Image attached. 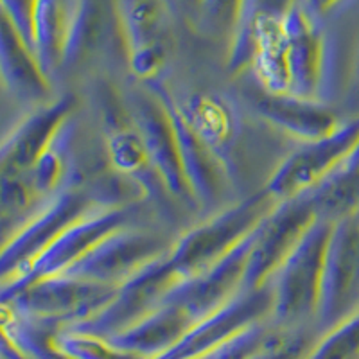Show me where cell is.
<instances>
[{
	"mask_svg": "<svg viewBox=\"0 0 359 359\" xmlns=\"http://www.w3.org/2000/svg\"><path fill=\"white\" fill-rule=\"evenodd\" d=\"M332 176H338V178H354V176H359V140L351 151V155L347 156V160L343 162L341 168Z\"/></svg>",
	"mask_w": 359,
	"mask_h": 359,
	"instance_id": "d6a6232c",
	"label": "cell"
},
{
	"mask_svg": "<svg viewBox=\"0 0 359 359\" xmlns=\"http://www.w3.org/2000/svg\"><path fill=\"white\" fill-rule=\"evenodd\" d=\"M53 341L60 351L72 359H146L135 352L118 348L108 338L70 327L57 329Z\"/></svg>",
	"mask_w": 359,
	"mask_h": 359,
	"instance_id": "484cf974",
	"label": "cell"
},
{
	"mask_svg": "<svg viewBox=\"0 0 359 359\" xmlns=\"http://www.w3.org/2000/svg\"><path fill=\"white\" fill-rule=\"evenodd\" d=\"M171 246L172 243L160 233L133 224L108 236L62 275L118 287L163 257Z\"/></svg>",
	"mask_w": 359,
	"mask_h": 359,
	"instance_id": "9c48e42d",
	"label": "cell"
},
{
	"mask_svg": "<svg viewBox=\"0 0 359 359\" xmlns=\"http://www.w3.org/2000/svg\"><path fill=\"white\" fill-rule=\"evenodd\" d=\"M114 38L123 41L118 0H76L63 56V70L76 69L88 62V57L104 49V45Z\"/></svg>",
	"mask_w": 359,
	"mask_h": 359,
	"instance_id": "d6986e66",
	"label": "cell"
},
{
	"mask_svg": "<svg viewBox=\"0 0 359 359\" xmlns=\"http://www.w3.org/2000/svg\"><path fill=\"white\" fill-rule=\"evenodd\" d=\"M318 217L311 192L277 203L255 230L243 291L257 290L271 282L278 268L286 262Z\"/></svg>",
	"mask_w": 359,
	"mask_h": 359,
	"instance_id": "52a82bcc",
	"label": "cell"
},
{
	"mask_svg": "<svg viewBox=\"0 0 359 359\" xmlns=\"http://www.w3.org/2000/svg\"><path fill=\"white\" fill-rule=\"evenodd\" d=\"M343 0H306V4L304 8L320 20L322 17L329 15L331 11H334L339 4H341Z\"/></svg>",
	"mask_w": 359,
	"mask_h": 359,
	"instance_id": "836d02e7",
	"label": "cell"
},
{
	"mask_svg": "<svg viewBox=\"0 0 359 359\" xmlns=\"http://www.w3.org/2000/svg\"><path fill=\"white\" fill-rule=\"evenodd\" d=\"M275 207L277 201L261 189L184 233L165 255L178 284L216 264L257 229Z\"/></svg>",
	"mask_w": 359,
	"mask_h": 359,
	"instance_id": "6da1fadb",
	"label": "cell"
},
{
	"mask_svg": "<svg viewBox=\"0 0 359 359\" xmlns=\"http://www.w3.org/2000/svg\"><path fill=\"white\" fill-rule=\"evenodd\" d=\"M284 74L287 95L329 104L332 50L320 20L294 4L284 17Z\"/></svg>",
	"mask_w": 359,
	"mask_h": 359,
	"instance_id": "277c9868",
	"label": "cell"
},
{
	"mask_svg": "<svg viewBox=\"0 0 359 359\" xmlns=\"http://www.w3.org/2000/svg\"><path fill=\"white\" fill-rule=\"evenodd\" d=\"M271 331L273 329L266 327L264 323H257V325L250 327L248 331L241 332L221 347L214 348V351L207 352L196 359H250L264 345Z\"/></svg>",
	"mask_w": 359,
	"mask_h": 359,
	"instance_id": "f546056e",
	"label": "cell"
},
{
	"mask_svg": "<svg viewBox=\"0 0 359 359\" xmlns=\"http://www.w3.org/2000/svg\"><path fill=\"white\" fill-rule=\"evenodd\" d=\"M176 104L192 131L212 147L229 169L230 178H233L232 151L241 133L236 108L226 99L214 94L191 95L182 102L176 101Z\"/></svg>",
	"mask_w": 359,
	"mask_h": 359,
	"instance_id": "44dd1931",
	"label": "cell"
},
{
	"mask_svg": "<svg viewBox=\"0 0 359 359\" xmlns=\"http://www.w3.org/2000/svg\"><path fill=\"white\" fill-rule=\"evenodd\" d=\"M165 255L124 282L114 300L101 313L95 314L94 318L72 325L70 329L110 338L126 331L128 327L135 325L155 311L165 294L178 284V278L172 273Z\"/></svg>",
	"mask_w": 359,
	"mask_h": 359,
	"instance_id": "4fadbf2b",
	"label": "cell"
},
{
	"mask_svg": "<svg viewBox=\"0 0 359 359\" xmlns=\"http://www.w3.org/2000/svg\"><path fill=\"white\" fill-rule=\"evenodd\" d=\"M76 104L74 95L41 104L0 144V198L27 182L29 172L72 118Z\"/></svg>",
	"mask_w": 359,
	"mask_h": 359,
	"instance_id": "30bf717a",
	"label": "cell"
},
{
	"mask_svg": "<svg viewBox=\"0 0 359 359\" xmlns=\"http://www.w3.org/2000/svg\"><path fill=\"white\" fill-rule=\"evenodd\" d=\"M253 111L277 131L302 144L322 140L343 126L334 108L325 102L306 101L287 94H269L259 88L250 95Z\"/></svg>",
	"mask_w": 359,
	"mask_h": 359,
	"instance_id": "ac0fdd59",
	"label": "cell"
},
{
	"mask_svg": "<svg viewBox=\"0 0 359 359\" xmlns=\"http://www.w3.org/2000/svg\"><path fill=\"white\" fill-rule=\"evenodd\" d=\"M314 341L300 327L273 329L266 343L250 359H304Z\"/></svg>",
	"mask_w": 359,
	"mask_h": 359,
	"instance_id": "83f0119b",
	"label": "cell"
},
{
	"mask_svg": "<svg viewBox=\"0 0 359 359\" xmlns=\"http://www.w3.org/2000/svg\"><path fill=\"white\" fill-rule=\"evenodd\" d=\"M162 0H118V20L131 72L144 83L158 79L168 63L171 38Z\"/></svg>",
	"mask_w": 359,
	"mask_h": 359,
	"instance_id": "9a60e30c",
	"label": "cell"
},
{
	"mask_svg": "<svg viewBox=\"0 0 359 359\" xmlns=\"http://www.w3.org/2000/svg\"><path fill=\"white\" fill-rule=\"evenodd\" d=\"M140 203L130 207L102 208L83 217L65 230L56 241L29 266V269L11 284L0 286V304H6L25 286L41 278L56 277L83 259L92 248L118 230L139 224Z\"/></svg>",
	"mask_w": 359,
	"mask_h": 359,
	"instance_id": "8992f818",
	"label": "cell"
},
{
	"mask_svg": "<svg viewBox=\"0 0 359 359\" xmlns=\"http://www.w3.org/2000/svg\"><path fill=\"white\" fill-rule=\"evenodd\" d=\"M56 331L57 327L24 318L13 309L6 323L9 343L25 359H72L54 345L53 336Z\"/></svg>",
	"mask_w": 359,
	"mask_h": 359,
	"instance_id": "cb8c5ba5",
	"label": "cell"
},
{
	"mask_svg": "<svg viewBox=\"0 0 359 359\" xmlns=\"http://www.w3.org/2000/svg\"><path fill=\"white\" fill-rule=\"evenodd\" d=\"M0 81L15 97L27 102H43L50 81L41 72L33 49L17 25L0 8Z\"/></svg>",
	"mask_w": 359,
	"mask_h": 359,
	"instance_id": "ffe728a7",
	"label": "cell"
},
{
	"mask_svg": "<svg viewBox=\"0 0 359 359\" xmlns=\"http://www.w3.org/2000/svg\"><path fill=\"white\" fill-rule=\"evenodd\" d=\"M273 313V287L271 282L252 291H241L226 306L196 322L187 334L155 359H196L221 347L250 327L264 323Z\"/></svg>",
	"mask_w": 359,
	"mask_h": 359,
	"instance_id": "7c38bea8",
	"label": "cell"
},
{
	"mask_svg": "<svg viewBox=\"0 0 359 359\" xmlns=\"http://www.w3.org/2000/svg\"><path fill=\"white\" fill-rule=\"evenodd\" d=\"M304 359H359V309L327 329Z\"/></svg>",
	"mask_w": 359,
	"mask_h": 359,
	"instance_id": "4316f807",
	"label": "cell"
},
{
	"mask_svg": "<svg viewBox=\"0 0 359 359\" xmlns=\"http://www.w3.org/2000/svg\"><path fill=\"white\" fill-rule=\"evenodd\" d=\"M99 210L83 175L41 203L0 250V286L20 278L69 226Z\"/></svg>",
	"mask_w": 359,
	"mask_h": 359,
	"instance_id": "7a4b0ae2",
	"label": "cell"
},
{
	"mask_svg": "<svg viewBox=\"0 0 359 359\" xmlns=\"http://www.w3.org/2000/svg\"><path fill=\"white\" fill-rule=\"evenodd\" d=\"M334 221L318 217L271 278L273 316L282 329L316 318L322 298L325 253Z\"/></svg>",
	"mask_w": 359,
	"mask_h": 359,
	"instance_id": "3957f363",
	"label": "cell"
},
{
	"mask_svg": "<svg viewBox=\"0 0 359 359\" xmlns=\"http://www.w3.org/2000/svg\"><path fill=\"white\" fill-rule=\"evenodd\" d=\"M243 0H203L198 31L210 36H232Z\"/></svg>",
	"mask_w": 359,
	"mask_h": 359,
	"instance_id": "f1b7e54d",
	"label": "cell"
},
{
	"mask_svg": "<svg viewBox=\"0 0 359 359\" xmlns=\"http://www.w3.org/2000/svg\"><path fill=\"white\" fill-rule=\"evenodd\" d=\"M359 300V210L338 217L325 253L322 298L316 320L331 329Z\"/></svg>",
	"mask_w": 359,
	"mask_h": 359,
	"instance_id": "8fae6325",
	"label": "cell"
},
{
	"mask_svg": "<svg viewBox=\"0 0 359 359\" xmlns=\"http://www.w3.org/2000/svg\"><path fill=\"white\" fill-rule=\"evenodd\" d=\"M0 8L4 9L6 15L17 25L24 40L33 49V11L34 0H0Z\"/></svg>",
	"mask_w": 359,
	"mask_h": 359,
	"instance_id": "4dcf8cb0",
	"label": "cell"
},
{
	"mask_svg": "<svg viewBox=\"0 0 359 359\" xmlns=\"http://www.w3.org/2000/svg\"><path fill=\"white\" fill-rule=\"evenodd\" d=\"M172 18L198 31L201 22V6L203 0H162Z\"/></svg>",
	"mask_w": 359,
	"mask_h": 359,
	"instance_id": "1f68e13d",
	"label": "cell"
},
{
	"mask_svg": "<svg viewBox=\"0 0 359 359\" xmlns=\"http://www.w3.org/2000/svg\"><path fill=\"white\" fill-rule=\"evenodd\" d=\"M255 230L248 233L239 245L233 246L216 264L205 269L203 273L176 284L162 302L184 307L194 322H200L205 316L226 306L243 291L246 264L255 241Z\"/></svg>",
	"mask_w": 359,
	"mask_h": 359,
	"instance_id": "e0dca14e",
	"label": "cell"
},
{
	"mask_svg": "<svg viewBox=\"0 0 359 359\" xmlns=\"http://www.w3.org/2000/svg\"><path fill=\"white\" fill-rule=\"evenodd\" d=\"M352 99H354L355 102H359V54L358 60H355L354 76H352Z\"/></svg>",
	"mask_w": 359,
	"mask_h": 359,
	"instance_id": "e575fe53",
	"label": "cell"
},
{
	"mask_svg": "<svg viewBox=\"0 0 359 359\" xmlns=\"http://www.w3.org/2000/svg\"><path fill=\"white\" fill-rule=\"evenodd\" d=\"M118 287L56 275L29 284L6 304L24 318L63 329L94 318L114 300Z\"/></svg>",
	"mask_w": 359,
	"mask_h": 359,
	"instance_id": "5b68a950",
	"label": "cell"
},
{
	"mask_svg": "<svg viewBox=\"0 0 359 359\" xmlns=\"http://www.w3.org/2000/svg\"><path fill=\"white\" fill-rule=\"evenodd\" d=\"M107 158L114 171L140 182L156 172L147 155L146 144L135 124L107 133ZM158 175V172H156Z\"/></svg>",
	"mask_w": 359,
	"mask_h": 359,
	"instance_id": "d4e9b609",
	"label": "cell"
},
{
	"mask_svg": "<svg viewBox=\"0 0 359 359\" xmlns=\"http://www.w3.org/2000/svg\"><path fill=\"white\" fill-rule=\"evenodd\" d=\"M74 2L76 0H34L33 53L47 79L63 70Z\"/></svg>",
	"mask_w": 359,
	"mask_h": 359,
	"instance_id": "603a6c76",
	"label": "cell"
},
{
	"mask_svg": "<svg viewBox=\"0 0 359 359\" xmlns=\"http://www.w3.org/2000/svg\"><path fill=\"white\" fill-rule=\"evenodd\" d=\"M358 140L359 117H355L325 139L302 144L275 169L264 191L277 203L313 192L341 168Z\"/></svg>",
	"mask_w": 359,
	"mask_h": 359,
	"instance_id": "ba28073f",
	"label": "cell"
},
{
	"mask_svg": "<svg viewBox=\"0 0 359 359\" xmlns=\"http://www.w3.org/2000/svg\"><path fill=\"white\" fill-rule=\"evenodd\" d=\"M144 85L163 102V107L168 108L169 115H171L176 140H178L180 160H182V168H184V175L192 192V198L196 205H201V207H214L223 200L226 185L232 180L229 169L223 160L214 153L212 147H208V144H205L192 131L176 104V97L163 86L160 79L144 83Z\"/></svg>",
	"mask_w": 359,
	"mask_h": 359,
	"instance_id": "2e32d148",
	"label": "cell"
},
{
	"mask_svg": "<svg viewBox=\"0 0 359 359\" xmlns=\"http://www.w3.org/2000/svg\"><path fill=\"white\" fill-rule=\"evenodd\" d=\"M194 323V318L184 307L162 302L140 322L108 339L118 348L135 352L146 359H155L175 347Z\"/></svg>",
	"mask_w": 359,
	"mask_h": 359,
	"instance_id": "7402d4cb",
	"label": "cell"
},
{
	"mask_svg": "<svg viewBox=\"0 0 359 359\" xmlns=\"http://www.w3.org/2000/svg\"><path fill=\"white\" fill-rule=\"evenodd\" d=\"M126 104L130 108L131 121L146 144L151 165L162 178L169 194L178 201L196 205L185 180L178 140L168 108L147 88L131 92Z\"/></svg>",
	"mask_w": 359,
	"mask_h": 359,
	"instance_id": "5bb4252c",
	"label": "cell"
}]
</instances>
